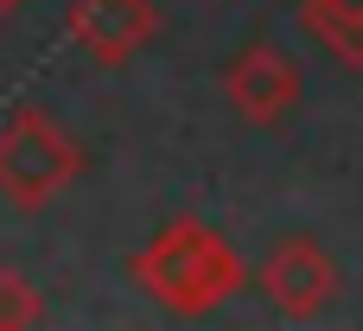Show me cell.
I'll return each instance as SVG.
<instances>
[{"label": "cell", "mask_w": 363, "mask_h": 331, "mask_svg": "<svg viewBox=\"0 0 363 331\" xmlns=\"http://www.w3.org/2000/svg\"><path fill=\"white\" fill-rule=\"evenodd\" d=\"M19 6H26V0H0V13H19Z\"/></svg>", "instance_id": "8"}, {"label": "cell", "mask_w": 363, "mask_h": 331, "mask_svg": "<svg viewBox=\"0 0 363 331\" xmlns=\"http://www.w3.org/2000/svg\"><path fill=\"white\" fill-rule=\"evenodd\" d=\"M223 96L242 121H281L294 102H300V64L274 45H249L230 77H223Z\"/></svg>", "instance_id": "5"}, {"label": "cell", "mask_w": 363, "mask_h": 331, "mask_svg": "<svg viewBox=\"0 0 363 331\" xmlns=\"http://www.w3.org/2000/svg\"><path fill=\"white\" fill-rule=\"evenodd\" d=\"M300 19L338 64H363V0H300Z\"/></svg>", "instance_id": "6"}, {"label": "cell", "mask_w": 363, "mask_h": 331, "mask_svg": "<svg viewBox=\"0 0 363 331\" xmlns=\"http://www.w3.org/2000/svg\"><path fill=\"white\" fill-rule=\"evenodd\" d=\"M45 319V300H38V287L19 274V268H0V331H26Z\"/></svg>", "instance_id": "7"}, {"label": "cell", "mask_w": 363, "mask_h": 331, "mask_svg": "<svg viewBox=\"0 0 363 331\" xmlns=\"http://www.w3.org/2000/svg\"><path fill=\"white\" fill-rule=\"evenodd\" d=\"M83 147L64 121H51L45 108H13L0 121V198L19 211H45L51 198H64L83 179Z\"/></svg>", "instance_id": "2"}, {"label": "cell", "mask_w": 363, "mask_h": 331, "mask_svg": "<svg viewBox=\"0 0 363 331\" xmlns=\"http://www.w3.org/2000/svg\"><path fill=\"white\" fill-rule=\"evenodd\" d=\"M64 32H70L96 64H128V57L160 32V13H153V0H70Z\"/></svg>", "instance_id": "4"}, {"label": "cell", "mask_w": 363, "mask_h": 331, "mask_svg": "<svg viewBox=\"0 0 363 331\" xmlns=\"http://www.w3.org/2000/svg\"><path fill=\"white\" fill-rule=\"evenodd\" d=\"M134 281L179 319H204L217 313L236 287H242V255L204 223V217H179L166 223L140 255H134Z\"/></svg>", "instance_id": "1"}, {"label": "cell", "mask_w": 363, "mask_h": 331, "mask_svg": "<svg viewBox=\"0 0 363 331\" xmlns=\"http://www.w3.org/2000/svg\"><path fill=\"white\" fill-rule=\"evenodd\" d=\"M262 293L287 319H319L332 306V293H338V268H332V255L313 236H294V242H281L262 262Z\"/></svg>", "instance_id": "3"}]
</instances>
